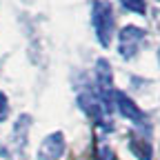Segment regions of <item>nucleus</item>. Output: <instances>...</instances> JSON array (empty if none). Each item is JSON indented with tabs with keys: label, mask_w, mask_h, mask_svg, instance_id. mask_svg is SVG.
Instances as JSON below:
<instances>
[{
	"label": "nucleus",
	"mask_w": 160,
	"mask_h": 160,
	"mask_svg": "<svg viewBox=\"0 0 160 160\" xmlns=\"http://www.w3.org/2000/svg\"><path fill=\"white\" fill-rule=\"evenodd\" d=\"M9 116V105H7V96L0 91V122Z\"/></svg>",
	"instance_id": "obj_10"
},
{
	"label": "nucleus",
	"mask_w": 160,
	"mask_h": 160,
	"mask_svg": "<svg viewBox=\"0 0 160 160\" xmlns=\"http://www.w3.org/2000/svg\"><path fill=\"white\" fill-rule=\"evenodd\" d=\"M158 62H160V49H158Z\"/></svg>",
	"instance_id": "obj_11"
},
{
	"label": "nucleus",
	"mask_w": 160,
	"mask_h": 160,
	"mask_svg": "<svg viewBox=\"0 0 160 160\" xmlns=\"http://www.w3.org/2000/svg\"><path fill=\"white\" fill-rule=\"evenodd\" d=\"M142 40H145V31L142 29L133 27V25H127L122 31H120V36H118V51H120V56L131 60L138 53Z\"/></svg>",
	"instance_id": "obj_3"
},
{
	"label": "nucleus",
	"mask_w": 160,
	"mask_h": 160,
	"mask_svg": "<svg viewBox=\"0 0 160 160\" xmlns=\"http://www.w3.org/2000/svg\"><path fill=\"white\" fill-rule=\"evenodd\" d=\"M65 153V136L56 131L49 133L38 147V160H60Z\"/></svg>",
	"instance_id": "obj_6"
},
{
	"label": "nucleus",
	"mask_w": 160,
	"mask_h": 160,
	"mask_svg": "<svg viewBox=\"0 0 160 160\" xmlns=\"http://www.w3.org/2000/svg\"><path fill=\"white\" fill-rule=\"evenodd\" d=\"M78 102H80V109H82L93 122L98 127H102V129H111V118H109V107L100 100L96 93H82L78 98Z\"/></svg>",
	"instance_id": "obj_2"
},
{
	"label": "nucleus",
	"mask_w": 160,
	"mask_h": 160,
	"mask_svg": "<svg viewBox=\"0 0 160 160\" xmlns=\"http://www.w3.org/2000/svg\"><path fill=\"white\" fill-rule=\"evenodd\" d=\"M96 82L100 87V100L109 107L111 111V105H109V98H113L116 89H113V71H111V65H109V60L105 58H100L98 62H96Z\"/></svg>",
	"instance_id": "obj_4"
},
{
	"label": "nucleus",
	"mask_w": 160,
	"mask_h": 160,
	"mask_svg": "<svg viewBox=\"0 0 160 160\" xmlns=\"http://www.w3.org/2000/svg\"><path fill=\"white\" fill-rule=\"evenodd\" d=\"M91 25L96 31V38L102 47H109L113 38V9L105 0H96L91 7Z\"/></svg>",
	"instance_id": "obj_1"
},
{
	"label": "nucleus",
	"mask_w": 160,
	"mask_h": 160,
	"mask_svg": "<svg viewBox=\"0 0 160 160\" xmlns=\"http://www.w3.org/2000/svg\"><path fill=\"white\" fill-rule=\"evenodd\" d=\"M96 160H118L116 158V153H113V149L111 147H100V151H98V158Z\"/></svg>",
	"instance_id": "obj_9"
},
{
	"label": "nucleus",
	"mask_w": 160,
	"mask_h": 160,
	"mask_svg": "<svg viewBox=\"0 0 160 160\" xmlns=\"http://www.w3.org/2000/svg\"><path fill=\"white\" fill-rule=\"evenodd\" d=\"M129 147H131V153H133L138 160H151V156H153V147H151V142H149L145 136L131 133Z\"/></svg>",
	"instance_id": "obj_7"
},
{
	"label": "nucleus",
	"mask_w": 160,
	"mask_h": 160,
	"mask_svg": "<svg viewBox=\"0 0 160 160\" xmlns=\"http://www.w3.org/2000/svg\"><path fill=\"white\" fill-rule=\"evenodd\" d=\"M113 105H116V109L120 111V116H125L129 122H133V125H145V122H147L145 111L140 109L127 93L116 91V93H113Z\"/></svg>",
	"instance_id": "obj_5"
},
{
	"label": "nucleus",
	"mask_w": 160,
	"mask_h": 160,
	"mask_svg": "<svg viewBox=\"0 0 160 160\" xmlns=\"http://www.w3.org/2000/svg\"><path fill=\"white\" fill-rule=\"evenodd\" d=\"M122 5L133 11V13H145L147 11V5H145V0H122Z\"/></svg>",
	"instance_id": "obj_8"
}]
</instances>
